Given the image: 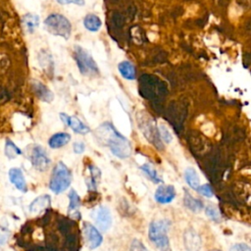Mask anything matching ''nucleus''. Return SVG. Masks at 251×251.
Segmentation results:
<instances>
[{"instance_id":"1","label":"nucleus","mask_w":251,"mask_h":251,"mask_svg":"<svg viewBox=\"0 0 251 251\" xmlns=\"http://www.w3.org/2000/svg\"><path fill=\"white\" fill-rule=\"evenodd\" d=\"M98 141L107 147L116 157L121 159L128 158L131 155L132 148L129 140L122 135L110 123H104L95 130Z\"/></svg>"},{"instance_id":"2","label":"nucleus","mask_w":251,"mask_h":251,"mask_svg":"<svg viewBox=\"0 0 251 251\" xmlns=\"http://www.w3.org/2000/svg\"><path fill=\"white\" fill-rule=\"evenodd\" d=\"M169 227L170 222L168 220L154 221L149 225L148 237L151 242L162 251H168L170 248V241L168 237Z\"/></svg>"},{"instance_id":"3","label":"nucleus","mask_w":251,"mask_h":251,"mask_svg":"<svg viewBox=\"0 0 251 251\" xmlns=\"http://www.w3.org/2000/svg\"><path fill=\"white\" fill-rule=\"evenodd\" d=\"M71 182L72 172L63 162H58L54 167L51 175L49 182L50 189L54 193L60 194L69 188Z\"/></svg>"},{"instance_id":"4","label":"nucleus","mask_w":251,"mask_h":251,"mask_svg":"<svg viewBox=\"0 0 251 251\" xmlns=\"http://www.w3.org/2000/svg\"><path fill=\"white\" fill-rule=\"evenodd\" d=\"M44 26L51 34L69 39L72 33L70 21L61 14H51L44 21Z\"/></svg>"},{"instance_id":"5","label":"nucleus","mask_w":251,"mask_h":251,"mask_svg":"<svg viewBox=\"0 0 251 251\" xmlns=\"http://www.w3.org/2000/svg\"><path fill=\"white\" fill-rule=\"evenodd\" d=\"M74 58L81 75L86 76H93L99 74V69L94 59L81 46H75Z\"/></svg>"},{"instance_id":"6","label":"nucleus","mask_w":251,"mask_h":251,"mask_svg":"<svg viewBox=\"0 0 251 251\" xmlns=\"http://www.w3.org/2000/svg\"><path fill=\"white\" fill-rule=\"evenodd\" d=\"M92 218L99 229L102 231L108 230L112 225L111 212L106 206H100L96 208L92 213Z\"/></svg>"},{"instance_id":"7","label":"nucleus","mask_w":251,"mask_h":251,"mask_svg":"<svg viewBox=\"0 0 251 251\" xmlns=\"http://www.w3.org/2000/svg\"><path fill=\"white\" fill-rule=\"evenodd\" d=\"M30 160L33 167L38 171H45L50 165V159L47 156L45 150L40 145H35L32 148Z\"/></svg>"},{"instance_id":"8","label":"nucleus","mask_w":251,"mask_h":251,"mask_svg":"<svg viewBox=\"0 0 251 251\" xmlns=\"http://www.w3.org/2000/svg\"><path fill=\"white\" fill-rule=\"evenodd\" d=\"M143 134L146 136V138L152 142L156 147L162 148V143L160 141V134H159V129L157 126L155 125L153 120H147L144 121L142 119L141 125L139 126Z\"/></svg>"},{"instance_id":"9","label":"nucleus","mask_w":251,"mask_h":251,"mask_svg":"<svg viewBox=\"0 0 251 251\" xmlns=\"http://www.w3.org/2000/svg\"><path fill=\"white\" fill-rule=\"evenodd\" d=\"M83 234L86 240V244L89 249H96L103 241V237L99 230L92 226L90 223H84L83 225Z\"/></svg>"},{"instance_id":"10","label":"nucleus","mask_w":251,"mask_h":251,"mask_svg":"<svg viewBox=\"0 0 251 251\" xmlns=\"http://www.w3.org/2000/svg\"><path fill=\"white\" fill-rule=\"evenodd\" d=\"M60 118L63 121V123L67 126H69L74 132L79 133V134H86L90 131V128L84 125L78 118L75 116H68L65 113L60 114Z\"/></svg>"},{"instance_id":"11","label":"nucleus","mask_w":251,"mask_h":251,"mask_svg":"<svg viewBox=\"0 0 251 251\" xmlns=\"http://www.w3.org/2000/svg\"><path fill=\"white\" fill-rule=\"evenodd\" d=\"M155 200L161 204H168L176 197V189L173 185L162 184L155 191Z\"/></svg>"},{"instance_id":"12","label":"nucleus","mask_w":251,"mask_h":251,"mask_svg":"<svg viewBox=\"0 0 251 251\" xmlns=\"http://www.w3.org/2000/svg\"><path fill=\"white\" fill-rule=\"evenodd\" d=\"M184 246L187 251H199L201 247V238L198 233L192 229L188 228L184 232L183 236Z\"/></svg>"},{"instance_id":"13","label":"nucleus","mask_w":251,"mask_h":251,"mask_svg":"<svg viewBox=\"0 0 251 251\" xmlns=\"http://www.w3.org/2000/svg\"><path fill=\"white\" fill-rule=\"evenodd\" d=\"M9 179L16 186V188L19 189L20 191H22L24 193L27 191V185L25 182V178L24 174L21 169H19V168L10 169Z\"/></svg>"},{"instance_id":"14","label":"nucleus","mask_w":251,"mask_h":251,"mask_svg":"<svg viewBox=\"0 0 251 251\" xmlns=\"http://www.w3.org/2000/svg\"><path fill=\"white\" fill-rule=\"evenodd\" d=\"M51 198L49 195L44 194L35 198L29 205V212L32 214H38L41 211L50 207Z\"/></svg>"},{"instance_id":"15","label":"nucleus","mask_w":251,"mask_h":251,"mask_svg":"<svg viewBox=\"0 0 251 251\" xmlns=\"http://www.w3.org/2000/svg\"><path fill=\"white\" fill-rule=\"evenodd\" d=\"M32 88H33L34 93L36 94V96L39 99H41L45 102H51L53 100L54 95H53L52 91L47 86H45L43 83H41L39 81H33Z\"/></svg>"},{"instance_id":"16","label":"nucleus","mask_w":251,"mask_h":251,"mask_svg":"<svg viewBox=\"0 0 251 251\" xmlns=\"http://www.w3.org/2000/svg\"><path fill=\"white\" fill-rule=\"evenodd\" d=\"M71 140V135L67 132H58L53 134L49 141H48V145L53 148V149H57V148H61L63 146H65L66 144L69 143V141Z\"/></svg>"},{"instance_id":"17","label":"nucleus","mask_w":251,"mask_h":251,"mask_svg":"<svg viewBox=\"0 0 251 251\" xmlns=\"http://www.w3.org/2000/svg\"><path fill=\"white\" fill-rule=\"evenodd\" d=\"M118 70L124 78L128 80H132L135 78V75H136L135 68L130 62L128 61L121 62L118 66Z\"/></svg>"},{"instance_id":"18","label":"nucleus","mask_w":251,"mask_h":251,"mask_svg":"<svg viewBox=\"0 0 251 251\" xmlns=\"http://www.w3.org/2000/svg\"><path fill=\"white\" fill-rule=\"evenodd\" d=\"M183 204H184V206H185L187 209L191 210V211L194 212V213H198V212H200V211L203 209V203H202L200 200L194 198V197H193L191 194H189L188 192H185V193H184Z\"/></svg>"},{"instance_id":"19","label":"nucleus","mask_w":251,"mask_h":251,"mask_svg":"<svg viewBox=\"0 0 251 251\" xmlns=\"http://www.w3.org/2000/svg\"><path fill=\"white\" fill-rule=\"evenodd\" d=\"M184 178L189 187L196 190L200 185V178L193 168H187L184 172Z\"/></svg>"},{"instance_id":"20","label":"nucleus","mask_w":251,"mask_h":251,"mask_svg":"<svg viewBox=\"0 0 251 251\" xmlns=\"http://www.w3.org/2000/svg\"><path fill=\"white\" fill-rule=\"evenodd\" d=\"M83 25L89 31H97L102 26V22L96 15L89 14L84 18Z\"/></svg>"},{"instance_id":"21","label":"nucleus","mask_w":251,"mask_h":251,"mask_svg":"<svg viewBox=\"0 0 251 251\" xmlns=\"http://www.w3.org/2000/svg\"><path fill=\"white\" fill-rule=\"evenodd\" d=\"M23 25L28 32H32L39 25V18L33 14H26L23 17Z\"/></svg>"},{"instance_id":"22","label":"nucleus","mask_w":251,"mask_h":251,"mask_svg":"<svg viewBox=\"0 0 251 251\" xmlns=\"http://www.w3.org/2000/svg\"><path fill=\"white\" fill-rule=\"evenodd\" d=\"M140 169L146 174V176H148V178H150L153 182L155 183H160L162 182V178L159 176L156 169L149 163H145L143 164Z\"/></svg>"},{"instance_id":"23","label":"nucleus","mask_w":251,"mask_h":251,"mask_svg":"<svg viewBox=\"0 0 251 251\" xmlns=\"http://www.w3.org/2000/svg\"><path fill=\"white\" fill-rule=\"evenodd\" d=\"M5 155L9 158V159H14L17 156L22 154V150L10 139H6V143H5Z\"/></svg>"},{"instance_id":"24","label":"nucleus","mask_w":251,"mask_h":251,"mask_svg":"<svg viewBox=\"0 0 251 251\" xmlns=\"http://www.w3.org/2000/svg\"><path fill=\"white\" fill-rule=\"evenodd\" d=\"M69 199H70L69 212H75L77 214V208L80 205V199L75 189H71L69 193Z\"/></svg>"},{"instance_id":"25","label":"nucleus","mask_w":251,"mask_h":251,"mask_svg":"<svg viewBox=\"0 0 251 251\" xmlns=\"http://www.w3.org/2000/svg\"><path fill=\"white\" fill-rule=\"evenodd\" d=\"M205 212H206V215L212 220V221H215V222H218L221 218V214L219 212V210L214 207V206H207L206 209H205Z\"/></svg>"},{"instance_id":"26","label":"nucleus","mask_w":251,"mask_h":251,"mask_svg":"<svg viewBox=\"0 0 251 251\" xmlns=\"http://www.w3.org/2000/svg\"><path fill=\"white\" fill-rule=\"evenodd\" d=\"M196 191H198L201 195L205 196V197H212L213 196V190L210 186L209 183H205L203 185H199L198 188L196 189Z\"/></svg>"},{"instance_id":"27","label":"nucleus","mask_w":251,"mask_h":251,"mask_svg":"<svg viewBox=\"0 0 251 251\" xmlns=\"http://www.w3.org/2000/svg\"><path fill=\"white\" fill-rule=\"evenodd\" d=\"M159 134H160V137H162L163 140H164L165 142H167V143L171 142L172 139H173L172 134L170 133V131H169L164 126H161L159 127Z\"/></svg>"},{"instance_id":"28","label":"nucleus","mask_w":251,"mask_h":251,"mask_svg":"<svg viewBox=\"0 0 251 251\" xmlns=\"http://www.w3.org/2000/svg\"><path fill=\"white\" fill-rule=\"evenodd\" d=\"M129 251H146V248L138 239H133L130 245Z\"/></svg>"},{"instance_id":"29","label":"nucleus","mask_w":251,"mask_h":251,"mask_svg":"<svg viewBox=\"0 0 251 251\" xmlns=\"http://www.w3.org/2000/svg\"><path fill=\"white\" fill-rule=\"evenodd\" d=\"M73 149H74V152L75 154H81L83 153V151L85 150V145L83 142L81 141H76L74 143L73 145Z\"/></svg>"},{"instance_id":"30","label":"nucleus","mask_w":251,"mask_h":251,"mask_svg":"<svg viewBox=\"0 0 251 251\" xmlns=\"http://www.w3.org/2000/svg\"><path fill=\"white\" fill-rule=\"evenodd\" d=\"M229 251H251L250 247L247 245V244H244V243H237V244H234L230 249Z\"/></svg>"},{"instance_id":"31","label":"nucleus","mask_w":251,"mask_h":251,"mask_svg":"<svg viewBox=\"0 0 251 251\" xmlns=\"http://www.w3.org/2000/svg\"><path fill=\"white\" fill-rule=\"evenodd\" d=\"M60 4H69V3H74L76 5H83L84 0H57Z\"/></svg>"},{"instance_id":"32","label":"nucleus","mask_w":251,"mask_h":251,"mask_svg":"<svg viewBox=\"0 0 251 251\" xmlns=\"http://www.w3.org/2000/svg\"><path fill=\"white\" fill-rule=\"evenodd\" d=\"M6 238H7V236H6V231L1 230V231H0V244L4 243L5 240H6Z\"/></svg>"}]
</instances>
